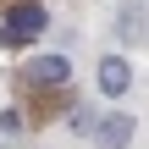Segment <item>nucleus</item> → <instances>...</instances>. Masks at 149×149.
I'll list each match as a JSON object with an SVG mask.
<instances>
[{
    "mask_svg": "<svg viewBox=\"0 0 149 149\" xmlns=\"http://www.w3.org/2000/svg\"><path fill=\"white\" fill-rule=\"evenodd\" d=\"M44 6H17L11 11V22L0 28V44H22V39H33V33H44Z\"/></svg>",
    "mask_w": 149,
    "mask_h": 149,
    "instance_id": "f257e3e1",
    "label": "nucleus"
},
{
    "mask_svg": "<svg viewBox=\"0 0 149 149\" xmlns=\"http://www.w3.org/2000/svg\"><path fill=\"white\" fill-rule=\"evenodd\" d=\"M94 138H100L105 149H122L127 138H133V116H122V111H111V116L100 122V133H94Z\"/></svg>",
    "mask_w": 149,
    "mask_h": 149,
    "instance_id": "20e7f679",
    "label": "nucleus"
},
{
    "mask_svg": "<svg viewBox=\"0 0 149 149\" xmlns=\"http://www.w3.org/2000/svg\"><path fill=\"white\" fill-rule=\"evenodd\" d=\"M127 83H133V72H127V61H122V55H105V61H100V88H105V94L116 100V94H122Z\"/></svg>",
    "mask_w": 149,
    "mask_h": 149,
    "instance_id": "7ed1b4c3",
    "label": "nucleus"
},
{
    "mask_svg": "<svg viewBox=\"0 0 149 149\" xmlns=\"http://www.w3.org/2000/svg\"><path fill=\"white\" fill-rule=\"evenodd\" d=\"M72 127H77V133H100V122H94V111H83V105H72Z\"/></svg>",
    "mask_w": 149,
    "mask_h": 149,
    "instance_id": "39448f33",
    "label": "nucleus"
},
{
    "mask_svg": "<svg viewBox=\"0 0 149 149\" xmlns=\"http://www.w3.org/2000/svg\"><path fill=\"white\" fill-rule=\"evenodd\" d=\"M66 77H72V61L66 55H33L28 61V83H39V88H55Z\"/></svg>",
    "mask_w": 149,
    "mask_h": 149,
    "instance_id": "f03ea898",
    "label": "nucleus"
}]
</instances>
